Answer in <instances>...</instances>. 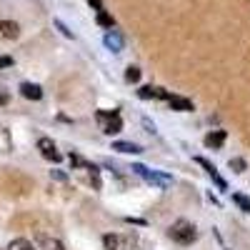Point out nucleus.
<instances>
[{
	"label": "nucleus",
	"instance_id": "nucleus-22",
	"mask_svg": "<svg viewBox=\"0 0 250 250\" xmlns=\"http://www.w3.org/2000/svg\"><path fill=\"white\" fill-rule=\"evenodd\" d=\"M143 125L148 128V133H153V135L158 133V130H155V123H150V118H143Z\"/></svg>",
	"mask_w": 250,
	"mask_h": 250
},
{
	"label": "nucleus",
	"instance_id": "nucleus-21",
	"mask_svg": "<svg viewBox=\"0 0 250 250\" xmlns=\"http://www.w3.org/2000/svg\"><path fill=\"white\" fill-rule=\"evenodd\" d=\"M10 65H13V58H10V55H0V70L10 68Z\"/></svg>",
	"mask_w": 250,
	"mask_h": 250
},
{
	"label": "nucleus",
	"instance_id": "nucleus-12",
	"mask_svg": "<svg viewBox=\"0 0 250 250\" xmlns=\"http://www.w3.org/2000/svg\"><path fill=\"white\" fill-rule=\"evenodd\" d=\"M113 150L118 153H125V155H135V153H143V148L138 143H130V140H115L113 143Z\"/></svg>",
	"mask_w": 250,
	"mask_h": 250
},
{
	"label": "nucleus",
	"instance_id": "nucleus-16",
	"mask_svg": "<svg viewBox=\"0 0 250 250\" xmlns=\"http://www.w3.org/2000/svg\"><path fill=\"white\" fill-rule=\"evenodd\" d=\"M98 25H103V28H108V30H113V25H115V20H113V15H108L105 10H98Z\"/></svg>",
	"mask_w": 250,
	"mask_h": 250
},
{
	"label": "nucleus",
	"instance_id": "nucleus-4",
	"mask_svg": "<svg viewBox=\"0 0 250 250\" xmlns=\"http://www.w3.org/2000/svg\"><path fill=\"white\" fill-rule=\"evenodd\" d=\"M103 245H105V250H133L135 245V238L130 235H105L103 238Z\"/></svg>",
	"mask_w": 250,
	"mask_h": 250
},
{
	"label": "nucleus",
	"instance_id": "nucleus-23",
	"mask_svg": "<svg viewBox=\"0 0 250 250\" xmlns=\"http://www.w3.org/2000/svg\"><path fill=\"white\" fill-rule=\"evenodd\" d=\"M88 3H90V8L98 13V10H103V0H88Z\"/></svg>",
	"mask_w": 250,
	"mask_h": 250
},
{
	"label": "nucleus",
	"instance_id": "nucleus-15",
	"mask_svg": "<svg viewBox=\"0 0 250 250\" xmlns=\"http://www.w3.org/2000/svg\"><path fill=\"white\" fill-rule=\"evenodd\" d=\"M233 203L240 208L243 213H250V198H248V195H243V193H233Z\"/></svg>",
	"mask_w": 250,
	"mask_h": 250
},
{
	"label": "nucleus",
	"instance_id": "nucleus-10",
	"mask_svg": "<svg viewBox=\"0 0 250 250\" xmlns=\"http://www.w3.org/2000/svg\"><path fill=\"white\" fill-rule=\"evenodd\" d=\"M225 130H213V133H208L205 138H203V143H205V148H210V150H220L223 148V143H225Z\"/></svg>",
	"mask_w": 250,
	"mask_h": 250
},
{
	"label": "nucleus",
	"instance_id": "nucleus-9",
	"mask_svg": "<svg viewBox=\"0 0 250 250\" xmlns=\"http://www.w3.org/2000/svg\"><path fill=\"white\" fill-rule=\"evenodd\" d=\"M20 35V25L15 20H0V40H15Z\"/></svg>",
	"mask_w": 250,
	"mask_h": 250
},
{
	"label": "nucleus",
	"instance_id": "nucleus-8",
	"mask_svg": "<svg viewBox=\"0 0 250 250\" xmlns=\"http://www.w3.org/2000/svg\"><path fill=\"white\" fill-rule=\"evenodd\" d=\"M103 43H105V48H108L110 53H120L123 45H125V40H123V35H120L118 30H108L105 35H103Z\"/></svg>",
	"mask_w": 250,
	"mask_h": 250
},
{
	"label": "nucleus",
	"instance_id": "nucleus-20",
	"mask_svg": "<svg viewBox=\"0 0 250 250\" xmlns=\"http://www.w3.org/2000/svg\"><path fill=\"white\" fill-rule=\"evenodd\" d=\"M55 28H58V30H60L62 35H65V38H73V33L68 30V25H65V23H62V20H55Z\"/></svg>",
	"mask_w": 250,
	"mask_h": 250
},
{
	"label": "nucleus",
	"instance_id": "nucleus-7",
	"mask_svg": "<svg viewBox=\"0 0 250 250\" xmlns=\"http://www.w3.org/2000/svg\"><path fill=\"white\" fill-rule=\"evenodd\" d=\"M138 95L143 100H168L170 98V93L165 90V88H160V85H143L138 90Z\"/></svg>",
	"mask_w": 250,
	"mask_h": 250
},
{
	"label": "nucleus",
	"instance_id": "nucleus-14",
	"mask_svg": "<svg viewBox=\"0 0 250 250\" xmlns=\"http://www.w3.org/2000/svg\"><path fill=\"white\" fill-rule=\"evenodd\" d=\"M8 250H35V245H33L30 240H25V238H15V240L8 245Z\"/></svg>",
	"mask_w": 250,
	"mask_h": 250
},
{
	"label": "nucleus",
	"instance_id": "nucleus-6",
	"mask_svg": "<svg viewBox=\"0 0 250 250\" xmlns=\"http://www.w3.org/2000/svg\"><path fill=\"white\" fill-rule=\"evenodd\" d=\"M195 163L200 165V168H205V173L210 175V180H213V183L220 188V190H228V183L223 180V175L218 173V168H215V165H213L210 160H205V158H195Z\"/></svg>",
	"mask_w": 250,
	"mask_h": 250
},
{
	"label": "nucleus",
	"instance_id": "nucleus-19",
	"mask_svg": "<svg viewBox=\"0 0 250 250\" xmlns=\"http://www.w3.org/2000/svg\"><path fill=\"white\" fill-rule=\"evenodd\" d=\"M125 80H128V83H138L140 80V68L130 65L128 70H125Z\"/></svg>",
	"mask_w": 250,
	"mask_h": 250
},
{
	"label": "nucleus",
	"instance_id": "nucleus-17",
	"mask_svg": "<svg viewBox=\"0 0 250 250\" xmlns=\"http://www.w3.org/2000/svg\"><path fill=\"white\" fill-rule=\"evenodd\" d=\"M43 250H65V248H62V243L55 240V238H43Z\"/></svg>",
	"mask_w": 250,
	"mask_h": 250
},
{
	"label": "nucleus",
	"instance_id": "nucleus-18",
	"mask_svg": "<svg viewBox=\"0 0 250 250\" xmlns=\"http://www.w3.org/2000/svg\"><path fill=\"white\" fill-rule=\"evenodd\" d=\"M228 165H230V170H235V173H245V168H248L243 158H230V163H228Z\"/></svg>",
	"mask_w": 250,
	"mask_h": 250
},
{
	"label": "nucleus",
	"instance_id": "nucleus-5",
	"mask_svg": "<svg viewBox=\"0 0 250 250\" xmlns=\"http://www.w3.org/2000/svg\"><path fill=\"white\" fill-rule=\"evenodd\" d=\"M38 150H40V155H43L45 160H53V163H60V160H62V155L58 153L55 143H53L50 138H40V140H38Z\"/></svg>",
	"mask_w": 250,
	"mask_h": 250
},
{
	"label": "nucleus",
	"instance_id": "nucleus-11",
	"mask_svg": "<svg viewBox=\"0 0 250 250\" xmlns=\"http://www.w3.org/2000/svg\"><path fill=\"white\" fill-rule=\"evenodd\" d=\"M20 95L28 98V100H40L43 98V88L38 83H20Z\"/></svg>",
	"mask_w": 250,
	"mask_h": 250
},
{
	"label": "nucleus",
	"instance_id": "nucleus-2",
	"mask_svg": "<svg viewBox=\"0 0 250 250\" xmlns=\"http://www.w3.org/2000/svg\"><path fill=\"white\" fill-rule=\"evenodd\" d=\"M133 173L140 175L145 183H150V185L160 188V190H165V188H170V185H173V175L160 173V170H150V168H145V165H140V163L133 165Z\"/></svg>",
	"mask_w": 250,
	"mask_h": 250
},
{
	"label": "nucleus",
	"instance_id": "nucleus-3",
	"mask_svg": "<svg viewBox=\"0 0 250 250\" xmlns=\"http://www.w3.org/2000/svg\"><path fill=\"white\" fill-rule=\"evenodd\" d=\"M95 118L100 123V130L105 135H115V133L123 130V118H120L118 110H98Z\"/></svg>",
	"mask_w": 250,
	"mask_h": 250
},
{
	"label": "nucleus",
	"instance_id": "nucleus-1",
	"mask_svg": "<svg viewBox=\"0 0 250 250\" xmlns=\"http://www.w3.org/2000/svg\"><path fill=\"white\" fill-rule=\"evenodd\" d=\"M168 235H170L178 245H190V243H195L198 230H195V225H193L190 220H175V223L170 225Z\"/></svg>",
	"mask_w": 250,
	"mask_h": 250
},
{
	"label": "nucleus",
	"instance_id": "nucleus-13",
	"mask_svg": "<svg viewBox=\"0 0 250 250\" xmlns=\"http://www.w3.org/2000/svg\"><path fill=\"white\" fill-rule=\"evenodd\" d=\"M168 105L173 110H178V113H190L193 110V103L188 100V98H180V95H170L168 98Z\"/></svg>",
	"mask_w": 250,
	"mask_h": 250
}]
</instances>
